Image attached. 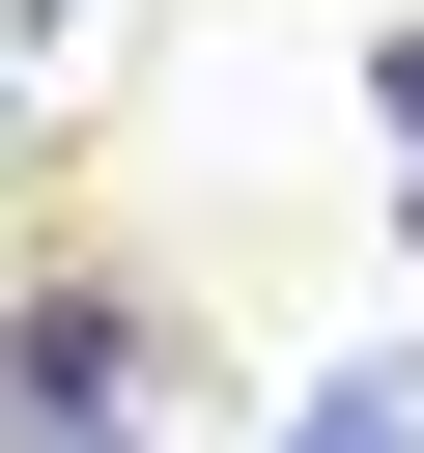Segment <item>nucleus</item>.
I'll use <instances>...</instances> for the list:
<instances>
[{"label":"nucleus","mask_w":424,"mask_h":453,"mask_svg":"<svg viewBox=\"0 0 424 453\" xmlns=\"http://www.w3.org/2000/svg\"><path fill=\"white\" fill-rule=\"evenodd\" d=\"M0 453H198V396H141V340H113V311H28Z\"/></svg>","instance_id":"obj_1"},{"label":"nucleus","mask_w":424,"mask_h":453,"mask_svg":"<svg viewBox=\"0 0 424 453\" xmlns=\"http://www.w3.org/2000/svg\"><path fill=\"white\" fill-rule=\"evenodd\" d=\"M283 453H424V368H311V425Z\"/></svg>","instance_id":"obj_2"},{"label":"nucleus","mask_w":424,"mask_h":453,"mask_svg":"<svg viewBox=\"0 0 424 453\" xmlns=\"http://www.w3.org/2000/svg\"><path fill=\"white\" fill-rule=\"evenodd\" d=\"M367 113H396V170H424V28H396V57H367Z\"/></svg>","instance_id":"obj_3"}]
</instances>
